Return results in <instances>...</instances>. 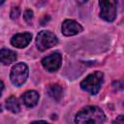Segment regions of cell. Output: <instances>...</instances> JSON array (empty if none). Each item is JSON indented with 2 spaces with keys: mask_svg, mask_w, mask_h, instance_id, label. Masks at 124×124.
Here are the masks:
<instances>
[{
  "mask_svg": "<svg viewBox=\"0 0 124 124\" xmlns=\"http://www.w3.org/2000/svg\"><path fill=\"white\" fill-rule=\"evenodd\" d=\"M106 119L104 111L97 106H87L80 109L76 117V124H103Z\"/></svg>",
  "mask_w": 124,
  "mask_h": 124,
  "instance_id": "1",
  "label": "cell"
},
{
  "mask_svg": "<svg viewBox=\"0 0 124 124\" xmlns=\"http://www.w3.org/2000/svg\"><path fill=\"white\" fill-rule=\"evenodd\" d=\"M103 80H104V74L102 72H94L89 76H87L80 82V87L82 90L88 92L89 94L96 95L101 89Z\"/></svg>",
  "mask_w": 124,
  "mask_h": 124,
  "instance_id": "2",
  "label": "cell"
},
{
  "mask_svg": "<svg viewBox=\"0 0 124 124\" xmlns=\"http://www.w3.org/2000/svg\"><path fill=\"white\" fill-rule=\"evenodd\" d=\"M57 43H58L57 37L52 32L46 30L41 31L36 38V46L41 51H45L54 46L55 45H57Z\"/></svg>",
  "mask_w": 124,
  "mask_h": 124,
  "instance_id": "3",
  "label": "cell"
},
{
  "mask_svg": "<svg viewBox=\"0 0 124 124\" xmlns=\"http://www.w3.org/2000/svg\"><path fill=\"white\" fill-rule=\"evenodd\" d=\"M28 74H29L28 66L25 63H17L11 70V74H10L11 81L16 86H20L26 81L28 78Z\"/></svg>",
  "mask_w": 124,
  "mask_h": 124,
  "instance_id": "4",
  "label": "cell"
},
{
  "mask_svg": "<svg viewBox=\"0 0 124 124\" xmlns=\"http://www.w3.org/2000/svg\"><path fill=\"white\" fill-rule=\"evenodd\" d=\"M100 16L105 19L106 21L111 22L115 19L116 17V1H111V0H106V1H100Z\"/></svg>",
  "mask_w": 124,
  "mask_h": 124,
  "instance_id": "5",
  "label": "cell"
},
{
  "mask_svg": "<svg viewBox=\"0 0 124 124\" xmlns=\"http://www.w3.org/2000/svg\"><path fill=\"white\" fill-rule=\"evenodd\" d=\"M61 63H62V56L58 51L48 54L47 56L44 57L42 60V65L48 72L57 71L60 68Z\"/></svg>",
  "mask_w": 124,
  "mask_h": 124,
  "instance_id": "6",
  "label": "cell"
},
{
  "mask_svg": "<svg viewBox=\"0 0 124 124\" xmlns=\"http://www.w3.org/2000/svg\"><path fill=\"white\" fill-rule=\"evenodd\" d=\"M62 33L65 36H74L82 31V26L73 19H66L62 23Z\"/></svg>",
  "mask_w": 124,
  "mask_h": 124,
  "instance_id": "7",
  "label": "cell"
},
{
  "mask_svg": "<svg viewBox=\"0 0 124 124\" xmlns=\"http://www.w3.org/2000/svg\"><path fill=\"white\" fill-rule=\"evenodd\" d=\"M31 39H32V35L28 32L18 33L13 36V38L11 39V44L16 47L22 48L29 45V43L31 42Z\"/></svg>",
  "mask_w": 124,
  "mask_h": 124,
  "instance_id": "8",
  "label": "cell"
},
{
  "mask_svg": "<svg viewBox=\"0 0 124 124\" xmlns=\"http://www.w3.org/2000/svg\"><path fill=\"white\" fill-rule=\"evenodd\" d=\"M22 103L28 107V108H33L38 104L39 101V94L35 90H29L26 91L22 96H21Z\"/></svg>",
  "mask_w": 124,
  "mask_h": 124,
  "instance_id": "9",
  "label": "cell"
},
{
  "mask_svg": "<svg viewBox=\"0 0 124 124\" xmlns=\"http://www.w3.org/2000/svg\"><path fill=\"white\" fill-rule=\"evenodd\" d=\"M16 52H15L12 49H8V48H2L0 50V60L3 64H11L13 62H15L16 60Z\"/></svg>",
  "mask_w": 124,
  "mask_h": 124,
  "instance_id": "10",
  "label": "cell"
},
{
  "mask_svg": "<svg viewBox=\"0 0 124 124\" xmlns=\"http://www.w3.org/2000/svg\"><path fill=\"white\" fill-rule=\"evenodd\" d=\"M46 93L48 94L49 97H51L55 101H59L63 96V87L57 83L49 84L46 87Z\"/></svg>",
  "mask_w": 124,
  "mask_h": 124,
  "instance_id": "11",
  "label": "cell"
},
{
  "mask_svg": "<svg viewBox=\"0 0 124 124\" xmlns=\"http://www.w3.org/2000/svg\"><path fill=\"white\" fill-rule=\"evenodd\" d=\"M5 105H6V108H7L10 111H12V112H14V113H17V112L20 110L19 103H18L17 99H16L15 96H10V97L6 100Z\"/></svg>",
  "mask_w": 124,
  "mask_h": 124,
  "instance_id": "12",
  "label": "cell"
},
{
  "mask_svg": "<svg viewBox=\"0 0 124 124\" xmlns=\"http://www.w3.org/2000/svg\"><path fill=\"white\" fill-rule=\"evenodd\" d=\"M19 16V8L18 7H13L11 11V18L12 19H16Z\"/></svg>",
  "mask_w": 124,
  "mask_h": 124,
  "instance_id": "13",
  "label": "cell"
},
{
  "mask_svg": "<svg viewBox=\"0 0 124 124\" xmlns=\"http://www.w3.org/2000/svg\"><path fill=\"white\" fill-rule=\"evenodd\" d=\"M24 19L28 22V23H30L31 22V20H32V18H33V12L31 11V10H26L25 12H24Z\"/></svg>",
  "mask_w": 124,
  "mask_h": 124,
  "instance_id": "14",
  "label": "cell"
},
{
  "mask_svg": "<svg viewBox=\"0 0 124 124\" xmlns=\"http://www.w3.org/2000/svg\"><path fill=\"white\" fill-rule=\"evenodd\" d=\"M112 124H124V115H118L112 121Z\"/></svg>",
  "mask_w": 124,
  "mask_h": 124,
  "instance_id": "15",
  "label": "cell"
},
{
  "mask_svg": "<svg viewBox=\"0 0 124 124\" xmlns=\"http://www.w3.org/2000/svg\"><path fill=\"white\" fill-rule=\"evenodd\" d=\"M31 124H48V123L44 120H38V121H33Z\"/></svg>",
  "mask_w": 124,
  "mask_h": 124,
  "instance_id": "16",
  "label": "cell"
}]
</instances>
